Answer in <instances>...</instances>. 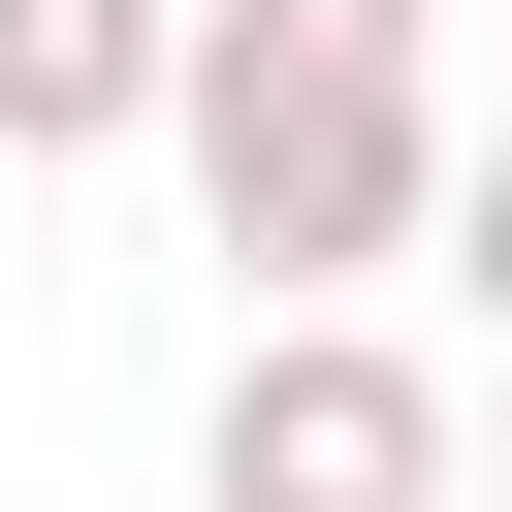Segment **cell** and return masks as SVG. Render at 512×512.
<instances>
[{
    "mask_svg": "<svg viewBox=\"0 0 512 512\" xmlns=\"http://www.w3.org/2000/svg\"><path fill=\"white\" fill-rule=\"evenodd\" d=\"M448 288H480V320H512V128H480V160H448Z\"/></svg>",
    "mask_w": 512,
    "mask_h": 512,
    "instance_id": "cell-4",
    "label": "cell"
},
{
    "mask_svg": "<svg viewBox=\"0 0 512 512\" xmlns=\"http://www.w3.org/2000/svg\"><path fill=\"white\" fill-rule=\"evenodd\" d=\"M192 64V0H0V160H128Z\"/></svg>",
    "mask_w": 512,
    "mask_h": 512,
    "instance_id": "cell-3",
    "label": "cell"
},
{
    "mask_svg": "<svg viewBox=\"0 0 512 512\" xmlns=\"http://www.w3.org/2000/svg\"><path fill=\"white\" fill-rule=\"evenodd\" d=\"M320 32H448V0H320Z\"/></svg>",
    "mask_w": 512,
    "mask_h": 512,
    "instance_id": "cell-5",
    "label": "cell"
},
{
    "mask_svg": "<svg viewBox=\"0 0 512 512\" xmlns=\"http://www.w3.org/2000/svg\"><path fill=\"white\" fill-rule=\"evenodd\" d=\"M160 160H192V224H224L256 288H384V256H448V96H416V32L192 0V64H160Z\"/></svg>",
    "mask_w": 512,
    "mask_h": 512,
    "instance_id": "cell-1",
    "label": "cell"
},
{
    "mask_svg": "<svg viewBox=\"0 0 512 512\" xmlns=\"http://www.w3.org/2000/svg\"><path fill=\"white\" fill-rule=\"evenodd\" d=\"M192 512H480V384L384 288H256V352L192 416Z\"/></svg>",
    "mask_w": 512,
    "mask_h": 512,
    "instance_id": "cell-2",
    "label": "cell"
},
{
    "mask_svg": "<svg viewBox=\"0 0 512 512\" xmlns=\"http://www.w3.org/2000/svg\"><path fill=\"white\" fill-rule=\"evenodd\" d=\"M480 512H512V416H480Z\"/></svg>",
    "mask_w": 512,
    "mask_h": 512,
    "instance_id": "cell-6",
    "label": "cell"
}]
</instances>
